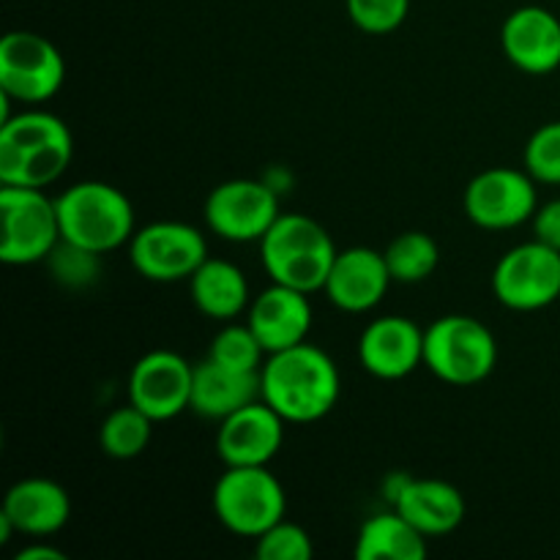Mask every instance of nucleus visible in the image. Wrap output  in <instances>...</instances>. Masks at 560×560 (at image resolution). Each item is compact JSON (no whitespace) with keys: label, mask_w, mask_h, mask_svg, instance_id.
<instances>
[{"label":"nucleus","mask_w":560,"mask_h":560,"mask_svg":"<svg viewBox=\"0 0 560 560\" xmlns=\"http://www.w3.org/2000/svg\"><path fill=\"white\" fill-rule=\"evenodd\" d=\"M208 359L219 361V364L230 366V370L241 372H260L266 364L268 353L262 350L260 339L249 328V323H233L219 328L217 337L211 339L208 348Z\"/></svg>","instance_id":"obj_26"},{"label":"nucleus","mask_w":560,"mask_h":560,"mask_svg":"<svg viewBox=\"0 0 560 560\" xmlns=\"http://www.w3.org/2000/svg\"><path fill=\"white\" fill-rule=\"evenodd\" d=\"M195 364L173 350H151L129 375V402L153 421H170L191 408Z\"/></svg>","instance_id":"obj_13"},{"label":"nucleus","mask_w":560,"mask_h":560,"mask_svg":"<svg viewBox=\"0 0 560 560\" xmlns=\"http://www.w3.org/2000/svg\"><path fill=\"white\" fill-rule=\"evenodd\" d=\"M74 156L71 131L47 109H22L0 120V184L47 189Z\"/></svg>","instance_id":"obj_2"},{"label":"nucleus","mask_w":560,"mask_h":560,"mask_svg":"<svg viewBox=\"0 0 560 560\" xmlns=\"http://www.w3.org/2000/svg\"><path fill=\"white\" fill-rule=\"evenodd\" d=\"M359 361L377 381H402L424 366V328L402 315L377 317L361 331Z\"/></svg>","instance_id":"obj_15"},{"label":"nucleus","mask_w":560,"mask_h":560,"mask_svg":"<svg viewBox=\"0 0 560 560\" xmlns=\"http://www.w3.org/2000/svg\"><path fill=\"white\" fill-rule=\"evenodd\" d=\"M246 323L268 355L295 348V345L306 342L312 331L310 295L271 282V288L252 299L249 310H246Z\"/></svg>","instance_id":"obj_18"},{"label":"nucleus","mask_w":560,"mask_h":560,"mask_svg":"<svg viewBox=\"0 0 560 560\" xmlns=\"http://www.w3.org/2000/svg\"><path fill=\"white\" fill-rule=\"evenodd\" d=\"M66 82V58L47 36L33 31H11L0 42V96L9 102H49Z\"/></svg>","instance_id":"obj_8"},{"label":"nucleus","mask_w":560,"mask_h":560,"mask_svg":"<svg viewBox=\"0 0 560 560\" xmlns=\"http://www.w3.org/2000/svg\"><path fill=\"white\" fill-rule=\"evenodd\" d=\"M213 514L230 534L252 539L266 534L271 525L284 520L288 495L268 465L257 468H224L213 485Z\"/></svg>","instance_id":"obj_6"},{"label":"nucleus","mask_w":560,"mask_h":560,"mask_svg":"<svg viewBox=\"0 0 560 560\" xmlns=\"http://www.w3.org/2000/svg\"><path fill=\"white\" fill-rule=\"evenodd\" d=\"M501 47L525 74H552L560 66V20L545 5H520L503 22Z\"/></svg>","instance_id":"obj_17"},{"label":"nucleus","mask_w":560,"mask_h":560,"mask_svg":"<svg viewBox=\"0 0 560 560\" xmlns=\"http://www.w3.org/2000/svg\"><path fill=\"white\" fill-rule=\"evenodd\" d=\"M337 252L328 230L304 213H282L260 241V260L271 282L306 295L326 288Z\"/></svg>","instance_id":"obj_3"},{"label":"nucleus","mask_w":560,"mask_h":560,"mask_svg":"<svg viewBox=\"0 0 560 560\" xmlns=\"http://www.w3.org/2000/svg\"><path fill=\"white\" fill-rule=\"evenodd\" d=\"M16 560H69V556H66L63 550H58V547L36 539L33 545L22 547V550L16 552Z\"/></svg>","instance_id":"obj_32"},{"label":"nucleus","mask_w":560,"mask_h":560,"mask_svg":"<svg viewBox=\"0 0 560 560\" xmlns=\"http://www.w3.org/2000/svg\"><path fill=\"white\" fill-rule=\"evenodd\" d=\"M60 238L96 255L129 244L135 235V206L129 197L104 180H80L55 197Z\"/></svg>","instance_id":"obj_4"},{"label":"nucleus","mask_w":560,"mask_h":560,"mask_svg":"<svg viewBox=\"0 0 560 560\" xmlns=\"http://www.w3.org/2000/svg\"><path fill=\"white\" fill-rule=\"evenodd\" d=\"M392 506L402 517H408L427 539L454 534L465 520V495L457 487L441 479L410 476Z\"/></svg>","instance_id":"obj_21"},{"label":"nucleus","mask_w":560,"mask_h":560,"mask_svg":"<svg viewBox=\"0 0 560 560\" xmlns=\"http://www.w3.org/2000/svg\"><path fill=\"white\" fill-rule=\"evenodd\" d=\"M0 260L5 266H36L60 244V219L55 197L31 186L0 189Z\"/></svg>","instance_id":"obj_7"},{"label":"nucleus","mask_w":560,"mask_h":560,"mask_svg":"<svg viewBox=\"0 0 560 560\" xmlns=\"http://www.w3.org/2000/svg\"><path fill=\"white\" fill-rule=\"evenodd\" d=\"M129 260L148 282H189L191 273L208 260L206 235L186 222H153L135 230Z\"/></svg>","instance_id":"obj_10"},{"label":"nucleus","mask_w":560,"mask_h":560,"mask_svg":"<svg viewBox=\"0 0 560 560\" xmlns=\"http://www.w3.org/2000/svg\"><path fill=\"white\" fill-rule=\"evenodd\" d=\"M98 260H102V255H96L91 249H82L77 244H69L63 238L55 246L52 255L47 257L55 282L69 290L91 288L98 277Z\"/></svg>","instance_id":"obj_27"},{"label":"nucleus","mask_w":560,"mask_h":560,"mask_svg":"<svg viewBox=\"0 0 560 560\" xmlns=\"http://www.w3.org/2000/svg\"><path fill=\"white\" fill-rule=\"evenodd\" d=\"M191 304L211 320L230 323L249 310L252 293L246 273L230 260H213L208 257L189 279Z\"/></svg>","instance_id":"obj_22"},{"label":"nucleus","mask_w":560,"mask_h":560,"mask_svg":"<svg viewBox=\"0 0 560 560\" xmlns=\"http://www.w3.org/2000/svg\"><path fill=\"white\" fill-rule=\"evenodd\" d=\"M498 364L495 334L470 315L438 317L424 328V366L448 386H476Z\"/></svg>","instance_id":"obj_5"},{"label":"nucleus","mask_w":560,"mask_h":560,"mask_svg":"<svg viewBox=\"0 0 560 560\" xmlns=\"http://www.w3.org/2000/svg\"><path fill=\"white\" fill-rule=\"evenodd\" d=\"M523 159L536 184L560 186V120H550L530 135Z\"/></svg>","instance_id":"obj_29"},{"label":"nucleus","mask_w":560,"mask_h":560,"mask_svg":"<svg viewBox=\"0 0 560 560\" xmlns=\"http://www.w3.org/2000/svg\"><path fill=\"white\" fill-rule=\"evenodd\" d=\"M260 397V372L230 370V366L219 364V361L208 359V355L195 366L189 410H195L202 419L222 421Z\"/></svg>","instance_id":"obj_20"},{"label":"nucleus","mask_w":560,"mask_h":560,"mask_svg":"<svg viewBox=\"0 0 560 560\" xmlns=\"http://www.w3.org/2000/svg\"><path fill=\"white\" fill-rule=\"evenodd\" d=\"M284 427H288V421L266 399H255V402L244 405L241 410L230 413L228 419L219 421V459L224 463V468L268 465L282 452Z\"/></svg>","instance_id":"obj_14"},{"label":"nucleus","mask_w":560,"mask_h":560,"mask_svg":"<svg viewBox=\"0 0 560 560\" xmlns=\"http://www.w3.org/2000/svg\"><path fill=\"white\" fill-rule=\"evenodd\" d=\"M392 282L383 252L370 249V246H350L334 257L323 293L337 310L364 315L386 299Z\"/></svg>","instance_id":"obj_16"},{"label":"nucleus","mask_w":560,"mask_h":560,"mask_svg":"<svg viewBox=\"0 0 560 560\" xmlns=\"http://www.w3.org/2000/svg\"><path fill=\"white\" fill-rule=\"evenodd\" d=\"M153 424L156 421L148 413H142L137 405H124V408L113 410L107 419L102 421L98 430V446L107 457L113 459H135L148 448L153 438Z\"/></svg>","instance_id":"obj_25"},{"label":"nucleus","mask_w":560,"mask_h":560,"mask_svg":"<svg viewBox=\"0 0 560 560\" xmlns=\"http://www.w3.org/2000/svg\"><path fill=\"white\" fill-rule=\"evenodd\" d=\"M345 9L359 31L386 36L408 20L410 0H345Z\"/></svg>","instance_id":"obj_30"},{"label":"nucleus","mask_w":560,"mask_h":560,"mask_svg":"<svg viewBox=\"0 0 560 560\" xmlns=\"http://www.w3.org/2000/svg\"><path fill=\"white\" fill-rule=\"evenodd\" d=\"M492 293L512 312H539L560 301V252L541 241L512 246L492 271Z\"/></svg>","instance_id":"obj_9"},{"label":"nucleus","mask_w":560,"mask_h":560,"mask_svg":"<svg viewBox=\"0 0 560 560\" xmlns=\"http://www.w3.org/2000/svg\"><path fill=\"white\" fill-rule=\"evenodd\" d=\"M262 399L288 424H312L326 419L342 392V377L326 350L310 342L279 350L260 370Z\"/></svg>","instance_id":"obj_1"},{"label":"nucleus","mask_w":560,"mask_h":560,"mask_svg":"<svg viewBox=\"0 0 560 560\" xmlns=\"http://www.w3.org/2000/svg\"><path fill=\"white\" fill-rule=\"evenodd\" d=\"M463 202L476 228L503 233L534 219L539 191L528 170L490 167L470 180Z\"/></svg>","instance_id":"obj_11"},{"label":"nucleus","mask_w":560,"mask_h":560,"mask_svg":"<svg viewBox=\"0 0 560 560\" xmlns=\"http://www.w3.org/2000/svg\"><path fill=\"white\" fill-rule=\"evenodd\" d=\"M427 552V536L394 506L366 520L355 539L359 560H424Z\"/></svg>","instance_id":"obj_23"},{"label":"nucleus","mask_w":560,"mask_h":560,"mask_svg":"<svg viewBox=\"0 0 560 560\" xmlns=\"http://www.w3.org/2000/svg\"><path fill=\"white\" fill-rule=\"evenodd\" d=\"M383 257H386L388 273H392L394 282L416 284L435 273L438 262H441V246L430 233L408 230L383 249Z\"/></svg>","instance_id":"obj_24"},{"label":"nucleus","mask_w":560,"mask_h":560,"mask_svg":"<svg viewBox=\"0 0 560 560\" xmlns=\"http://www.w3.org/2000/svg\"><path fill=\"white\" fill-rule=\"evenodd\" d=\"M279 217V197L266 180H224L213 186L206 200L208 230L233 244H260Z\"/></svg>","instance_id":"obj_12"},{"label":"nucleus","mask_w":560,"mask_h":560,"mask_svg":"<svg viewBox=\"0 0 560 560\" xmlns=\"http://www.w3.org/2000/svg\"><path fill=\"white\" fill-rule=\"evenodd\" d=\"M255 556L260 560H312L315 545L310 530L290 520H279L277 525L255 539Z\"/></svg>","instance_id":"obj_28"},{"label":"nucleus","mask_w":560,"mask_h":560,"mask_svg":"<svg viewBox=\"0 0 560 560\" xmlns=\"http://www.w3.org/2000/svg\"><path fill=\"white\" fill-rule=\"evenodd\" d=\"M0 514L11 520L16 534L31 536V539H47L66 528L71 517V498L66 487L58 481L44 479V476H31L5 492Z\"/></svg>","instance_id":"obj_19"},{"label":"nucleus","mask_w":560,"mask_h":560,"mask_svg":"<svg viewBox=\"0 0 560 560\" xmlns=\"http://www.w3.org/2000/svg\"><path fill=\"white\" fill-rule=\"evenodd\" d=\"M530 222H534V238L560 252V197L541 202Z\"/></svg>","instance_id":"obj_31"}]
</instances>
